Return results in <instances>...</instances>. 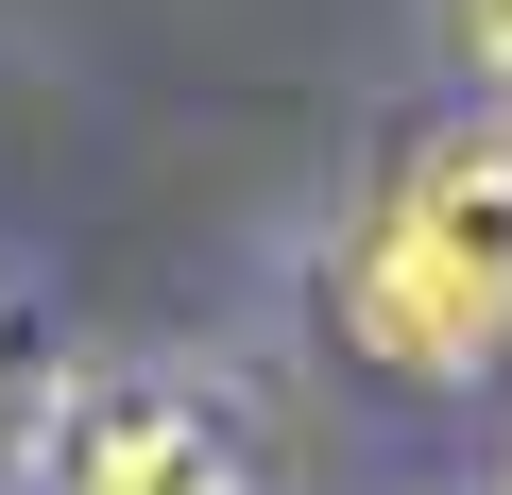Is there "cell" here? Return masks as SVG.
Instances as JSON below:
<instances>
[{
	"instance_id": "1",
	"label": "cell",
	"mask_w": 512,
	"mask_h": 495,
	"mask_svg": "<svg viewBox=\"0 0 512 495\" xmlns=\"http://www.w3.org/2000/svg\"><path fill=\"white\" fill-rule=\"evenodd\" d=\"M342 342L376 376H478L512 342V103L393 154L359 257H342Z\"/></svg>"
},
{
	"instance_id": "2",
	"label": "cell",
	"mask_w": 512,
	"mask_h": 495,
	"mask_svg": "<svg viewBox=\"0 0 512 495\" xmlns=\"http://www.w3.org/2000/svg\"><path fill=\"white\" fill-rule=\"evenodd\" d=\"M69 495H239V461H222V427H205V410H171V393H120V410H86V444H69Z\"/></svg>"
},
{
	"instance_id": "3",
	"label": "cell",
	"mask_w": 512,
	"mask_h": 495,
	"mask_svg": "<svg viewBox=\"0 0 512 495\" xmlns=\"http://www.w3.org/2000/svg\"><path fill=\"white\" fill-rule=\"evenodd\" d=\"M461 35H478V69L512 86V0H461Z\"/></svg>"
}]
</instances>
